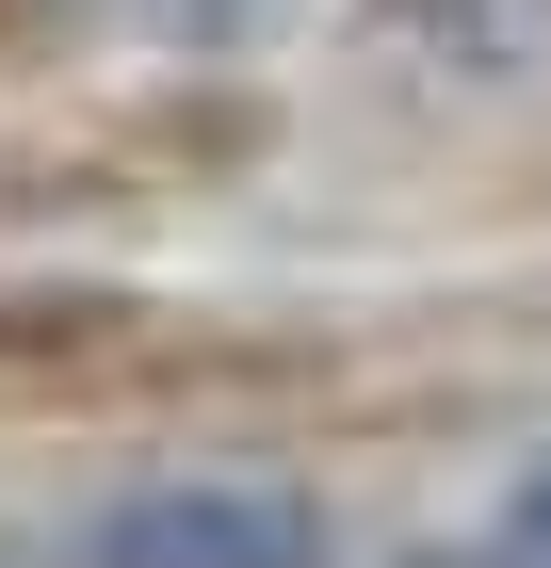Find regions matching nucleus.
<instances>
[{"label":"nucleus","instance_id":"f03ea898","mask_svg":"<svg viewBox=\"0 0 551 568\" xmlns=\"http://www.w3.org/2000/svg\"><path fill=\"white\" fill-rule=\"evenodd\" d=\"M98 568H340V536L276 471H163L98 520Z\"/></svg>","mask_w":551,"mask_h":568},{"label":"nucleus","instance_id":"7ed1b4c3","mask_svg":"<svg viewBox=\"0 0 551 568\" xmlns=\"http://www.w3.org/2000/svg\"><path fill=\"white\" fill-rule=\"evenodd\" d=\"M519 552H535V568H551V471H535V487H519Z\"/></svg>","mask_w":551,"mask_h":568},{"label":"nucleus","instance_id":"f257e3e1","mask_svg":"<svg viewBox=\"0 0 551 568\" xmlns=\"http://www.w3.org/2000/svg\"><path fill=\"white\" fill-rule=\"evenodd\" d=\"M163 374H212L195 325H163L146 293H0V423L17 406H114V390H163Z\"/></svg>","mask_w":551,"mask_h":568}]
</instances>
